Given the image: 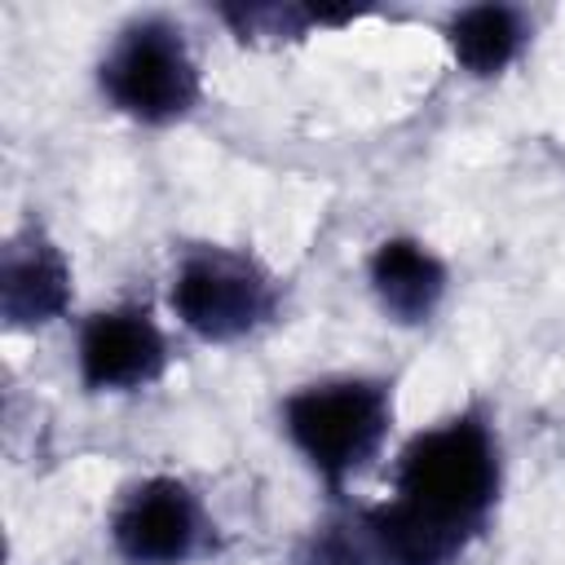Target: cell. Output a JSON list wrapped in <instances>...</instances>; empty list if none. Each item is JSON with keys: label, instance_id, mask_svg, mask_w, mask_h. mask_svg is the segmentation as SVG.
I'll return each instance as SVG.
<instances>
[{"label": "cell", "instance_id": "5b68a950", "mask_svg": "<svg viewBox=\"0 0 565 565\" xmlns=\"http://www.w3.org/2000/svg\"><path fill=\"white\" fill-rule=\"evenodd\" d=\"M203 539L207 512L181 477L137 481L110 516V543L128 565H185L199 556Z\"/></svg>", "mask_w": 565, "mask_h": 565}, {"label": "cell", "instance_id": "ba28073f", "mask_svg": "<svg viewBox=\"0 0 565 565\" xmlns=\"http://www.w3.org/2000/svg\"><path fill=\"white\" fill-rule=\"evenodd\" d=\"M366 282L393 322L419 327L446 300L450 274L428 243H419L411 234H393V238L375 243V252L366 260Z\"/></svg>", "mask_w": 565, "mask_h": 565}, {"label": "cell", "instance_id": "8fae6325", "mask_svg": "<svg viewBox=\"0 0 565 565\" xmlns=\"http://www.w3.org/2000/svg\"><path fill=\"white\" fill-rule=\"evenodd\" d=\"M296 565H375V561H371V547H366V539L358 530V516H349V521L322 525L305 543Z\"/></svg>", "mask_w": 565, "mask_h": 565}, {"label": "cell", "instance_id": "52a82bcc", "mask_svg": "<svg viewBox=\"0 0 565 565\" xmlns=\"http://www.w3.org/2000/svg\"><path fill=\"white\" fill-rule=\"evenodd\" d=\"M71 305V265L62 247L40 230L22 225L0 252V318L13 331H35L62 318Z\"/></svg>", "mask_w": 565, "mask_h": 565}, {"label": "cell", "instance_id": "3957f363", "mask_svg": "<svg viewBox=\"0 0 565 565\" xmlns=\"http://www.w3.org/2000/svg\"><path fill=\"white\" fill-rule=\"evenodd\" d=\"M97 88L119 115L163 128L199 106L203 79L185 31L159 13H146L115 31L97 62Z\"/></svg>", "mask_w": 565, "mask_h": 565}, {"label": "cell", "instance_id": "8992f818", "mask_svg": "<svg viewBox=\"0 0 565 565\" xmlns=\"http://www.w3.org/2000/svg\"><path fill=\"white\" fill-rule=\"evenodd\" d=\"M79 384L88 393H132L168 371L163 327L146 305H115L84 318L75 340Z\"/></svg>", "mask_w": 565, "mask_h": 565}, {"label": "cell", "instance_id": "277c9868", "mask_svg": "<svg viewBox=\"0 0 565 565\" xmlns=\"http://www.w3.org/2000/svg\"><path fill=\"white\" fill-rule=\"evenodd\" d=\"M168 300L190 335L207 344H234L278 313V282L252 252L194 243L172 269Z\"/></svg>", "mask_w": 565, "mask_h": 565}, {"label": "cell", "instance_id": "6da1fadb", "mask_svg": "<svg viewBox=\"0 0 565 565\" xmlns=\"http://www.w3.org/2000/svg\"><path fill=\"white\" fill-rule=\"evenodd\" d=\"M388 503L358 512L375 565H455L490 525L503 450L490 415L468 406L415 433L393 463Z\"/></svg>", "mask_w": 565, "mask_h": 565}, {"label": "cell", "instance_id": "30bf717a", "mask_svg": "<svg viewBox=\"0 0 565 565\" xmlns=\"http://www.w3.org/2000/svg\"><path fill=\"white\" fill-rule=\"evenodd\" d=\"M221 18L234 26L243 44L260 40H300L313 26H344L362 18V9H335V4H221Z\"/></svg>", "mask_w": 565, "mask_h": 565}, {"label": "cell", "instance_id": "7a4b0ae2", "mask_svg": "<svg viewBox=\"0 0 565 565\" xmlns=\"http://www.w3.org/2000/svg\"><path fill=\"white\" fill-rule=\"evenodd\" d=\"M388 428L393 384L375 375H331L282 397V433L327 494H344V486L380 455Z\"/></svg>", "mask_w": 565, "mask_h": 565}, {"label": "cell", "instance_id": "9c48e42d", "mask_svg": "<svg viewBox=\"0 0 565 565\" xmlns=\"http://www.w3.org/2000/svg\"><path fill=\"white\" fill-rule=\"evenodd\" d=\"M446 44H450L459 71H468L477 79H494L530 44V22L516 4H494V0L468 4L446 22Z\"/></svg>", "mask_w": 565, "mask_h": 565}]
</instances>
